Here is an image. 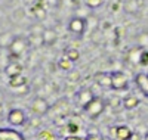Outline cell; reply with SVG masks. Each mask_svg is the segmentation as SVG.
Instances as JSON below:
<instances>
[{
	"instance_id": "1",
	"label": "cell",
	"mask_w": 148,
	"mask_h": 140,
	"mask_svg": "<svg viewBox=\"0 0 148 140\" xmlns=\"http://www.w3.org/2000/svg\"><path fill=\"white\" fill-rule=\"evenodd\" d=\"M83 109H84L86 115H88L89 118L95 120V118H98V117H99L101 113L104 112V109H105V102H104L101 97L95 96V99H93V100H90L89 103L86 105Z\"/></svg>"
},
{
	"instance_id": "24",
	"label": "cell",
	"mask_w": 148,
	"mask_h": 140,
	"mask_svg": "<svg viewBox=\"0 0 148 140\" xmlns=\"http://www.w3.org/2000/svg\"><path fill=\"white\" fill-rule=\"evenodd\" d=\"M36 12H34V15L39 18V19H43V18H46V10L43 9V7H36L34 9Z\"/></svg>"
},
{
	"instance_id": "20",
	"label": "cell",
	"mask_w": 148,
	"mask_h": 140,
	"mask_svg": "<svg viewBox=\"0 0 148 140\" xmlns=\"http://www.w3.org/2000/svg\"><path fill=\"white\" fill-rule=\"evenodd\" d=\"M139 65L142 67H148V49H142L141 55H139Z\"/></svg>"
},
{
	"instance_id": "15",
	"label": "cell",
	"mask_w": 148,
	"mask_h": 140,
	"mask_svg": "<svg viewBox=\"0 0 148 140\" xmlns=\"http://www.w3.org/2000/svg\"><path fill=\"white\" fill-rule=\"evenodd\" d=\"M42 39H43V43L45 44H53L56 41V33L51 28H47L42 33Z\"/></svg>"
},
{
	"instance_id": "28",
	"label": "cell",
	"mask_w": 148,
	"mask_h": 140,
	"mask_svg": "<svg viewBox=\"0 0 148 140\" xmlns=\"http://www.w3.org/2000/svg\"><path fill=\"white\" fill-rule=\"evenodd\" d=\"M3 111H5V106H3V103H0V115L3 113Z\"/></svg>"
},
{
	"instance_id": "22",
	"label": "cell",
	"mask_w": 148,
	"mask_h": 140,
	"mask_svg": "<svg viewBox=\"0 0 148 140\" xmlns=\"http://www.w3.org/2000/svg\"><path fill=\"white\" fill-rule=\"evenodd\" d=\"M102 3H104V0H86V5L90 9H98Z\"/></svg>"
},
{
	"instance_id": "25",
	"label": "cell",
	"mask_w": 148,
	"mask_h": 140,
	"mask_svg": "<svg viewBox=\"0 0 148 140\" xmlns=\"http://www.w3.org/2000/svg\"><path fill=\"white\" fill-rule=\"evenodd\" d=\"M86 140H104V139H102L101 134H98V133H90V134H88Z\"/></svg>"
},
{
	"instance_id": "29",
	"label": "cell",
	"mask_w": 148,
	"mask_h": 140,
	"mask_svg": "<svg viewBox=\"0 0 148 140\" xmlns=\"http://www.w3.org/2000/svg\"><path fill=\"white\" fill-rule=\"evenodd\" d=\"M145 140H148V133H147V134H145Z\"/></svg>"
},
{
	"instance_id": "17",
	"label": "cell",
	"mask_w": 148,
	"mask_h": 140,
	"mask_svg": "<svg viewBox=\"0 0 148 140\" xmlns=\"http://www.w3.org/2000/svg\"><path fill=\"white\" fill-rule=\"evenodd\" d=\"M65 56H67L70 60L76 62V60H79V58H80V52H79L77 49H74V47H70V49H67Z\"/></svg>"
},
{
	"instance_id": "6",
	"label": "cell",
	"mask_w": 148,
	"mask_h": 140,
	"mask_svg": "<svg viewBox=\"0 0 148 140\" xmlns=\"http://www.w3.org/2000/svg\"><path fill=\"white\" fill-rule=\"evenodd\" d=\"M93 99H95V93L92 88H82V90L76 93V103L82 108H84Z\"/></svg>"
},
{
	"instance_id": "21",
	"label": "cell",
	"mask_w": 148,
	"mask_h": 140,
	"mask_svg": "<svg viewBox=\"0 0 148 140\" xmlns=\"http://www.w3.org/2000/svg\"><path fill=\"white\" fill-rule=\"evenodd\" d=\"M68 80L71 81V83H76L79 78H80V72L77 71V69H71V71H68Z\"/></svg>"
},
{
	"instance_id": "4",
	"label": "cell",
	"mask_w": 148,
	"mask_h": 140,
	"mask_svg": "<svg viewBox=\"0 0 148 140\" xmlns=\"http://www.w3.org/2000/svg\"><path fill=\"white\" fill-rule=\"evenodd\" d=\"M110 136L113 137V140H130L133 137V133L127 125H119V127H111Z\"/></svg>"
},
{
	"instance_id": "18",
	"label": "cell",
	"mask_w": 148,
	"mask_h": 140,
	"mask_svg": "<svg viewBox=\"0 0 148 140\" xmlns=\"http://www.w3.org/2000/svg\"><path fill=\"white\" fill-rule=\"evenodd\" d=\"M37 140H55V136L49 130H42L37 134Z\"/></svg>"
},
{
	"instance_id": "23",
	"label": "cell",
	"mask_w": 148,
	"mask_h": 140,
	"mask_svg": "<svg viewBox=\"0 0 148 140\" xmlns=\"http://www.w3.org/2000/svg\"><path fill=\"white\" fill-rule=\"evenodd\" d=\"M141 50H142V49H133L132 52H130L129 58H130V60H132V62H139V55H141Z\"/></svg>"
},
{
	"instance_id": "27",
	"label": "cell",
	"mask_w": 148,
	"mask_h": 140,
	"mask_svg": "<svg viewBox=\"0 0 148 140\" xmlns=\"http://www.w3.org/2000/svg\"><path fill=\"white\" fill-rule=\"evenodd\" d=\"M119 103H120V99H117V97H114V99H111V106H119Z\"/></svg>"
},
{
	"instance_id": "8",
	"label": "cell",
	"mask_w": 148,
	"mask_h": 140,
	"mask_svg": "<svg viewBox=\"0 0 148 140\" xmlns=\"http://www.w3.org/2000/svg\"><path fill=\"white\" fill-rule=\"evenodd\" d=\"M0 140H25V137L22 136L18 130H14L10 127H0Z\"/></svg>"
},
{
	"instance_id": "5",
	"label": "cell",
	"mask_w": 148,
	"mask_h": 140,
	"mask_svg": "<svg viewBox=\"0 0 148 140\" xmlns=\"http://www.w3.org/2000/svg\"><path fill=\"white\" fill-rule=\"evenodd\" d=\"M49 109H51V106H49L47 100L43 99V97H36L33 100V103H31V112L36 113V115H39V117L47 113Z\"/></svg>"
},
{
	"instance_id": "7",
	"label": "cell",
	"mask_w": 148,
	"mask_h": 140,
	"mask_svg": "<svg viewBox=\"0 0 148 140\" xmlns=\"http://www.w3.org/2000/svg\"><path fill=\"white\" fill-rule=\"evenodd\" d=\"M111 81H113V90H123L127 87V77L121 71L111 72Z\"/></svg>"
},
{
	"instance_id": "10",
	"label": "cell",
	"mask_w": 148,
	"mask_h": 140,
	"mask_svg": "<svg viewBox=\"0 0 148 140\" xmlns=\"http://www.w3.org/2000/svg\"><path fill=\"white\" fill-rule=\"evenodd\" d=\"M95 83L102 88H113L111 72H98V74H95Z\"/></svg>"
},
{
	"instance_id": "19",
	"label": "cell",
	"mask_w": 148,
	"mask_h": 140,
	"mask_svg": "<svg viewBox=\"0 0 148 140\" xmlns=\"http://www.w3.org/2000/svg\"><path fill=\"white\" fill-rule=\"evenodd\" d=\"M64 128L71 134V136H74V134H77L79 133V130H80V127L77 125V124H74V122H67L65 125H64Z\"/></svg>"
},
{
	"instance_id": "16",
	"label": "cell",
	"mask_w": 148,
	"mask_h": 140,
	"mask_svg": "<svg viewBox=\"0 0 148 140\" xmlns=\"http://www.w3.org/2000/svg\"><path fill=\"white\" fill-rule=\"evenodd\" d=\"M58 68L68 72V71L74 69V62H73V60H70L67 56H64V58H61V59L58 60Z\"/></svg>"
},
{
	"instance_id": "12",
	"label": "cell",
	"mask_w": 148,
	"mask_h": 140,
	"mask_svg": "<svg viewBox=\"0 0 148 140\" xmlns=\"http://www.w3.org/2000/svg\"><path fill=\"white\" fill-rule=\"evenodd\" d=\"M5 72H6L8 77H15V75H19V74H22V65L18 63V62H10V63L6 65Z\"/></svg>"
},
{
	"instance_id": "9",
	"label": "cell",
	"mask_w": 148,
	"mask_h": 140,
	"mask_svg": "<svg viewBox=\"0 0 148 140\" xmlns=\"http://www.w3.org/2000/svg\"><path fill=\"white\" fill-rule=\"evenodd\" d=\"M68 30L71 33H74V34H77V35L84 34V31H86V21L83 18H79V16L73 18L70 21V24H68Z\"/></svg>"
},
{
	"instance_id": "11",
	"label": "cell",
	"mask_w": 148,
	"mask_h": 140,
	"mask_svg": "<svg viewBox=\"0 0 148 140\" xmlns=\"http://www.w3.org/2000/svg\"><path fill=\"white\" fill-rule=\"evenodd\" d=\"M135 83H136L138 88L142 92V94L145 97H148V74L145 72H139L135 77Z\"/></svg>"
},
{
	"instance_id": "14",
	"label": "cell",
	"mask_w": 148,
	"mask_h": 140,
	"mask_svg": "<svg viewBox=\"0 0 148 140\" xmlns=\"http://www.w3.org/2000/svg\"><path fill=\"white\" fill-rule=\"evenodd\" d=\"M27 84V78L24 77L22 74L19 75H15V77H9V86L14 87V88H19V87H24Z\"/></svg>"
},
{
	"instance_id": "2",
	"label": "cell",
	"mask_w": 148,
	"mask_h": 140,
	"mask_svg": "<svg viewBox=\"0 0 148 140\" xmlns=\"http://www.w3.org/2000/svg\"><path fill=\"white\" fill-rule=\"evenodd\" d=\"M28 44H30L28 39H24V37H15V39L10 41V44H9L10 58H19L27 50Z\"/></svg>"
},
{
	"instance_id": "26",
	"label": "cell",
	"mask_w": 148,
	"mask_h": 140,
	"mask_svg": "<svg viewBox=\"0 0 148 140\" xmlns=\"http://www.w3.org/2000/svg\"><path fill=\"white\" fill-rule=\"evenodd\" d=\"M64 140H86V139H82V137H77V136H68Z\"/></svg>"
},
{
	"instance_id": "3",
	"label": "cell",
	"mask_w": 148,
	"mask_h": 140,
	"mask_svg": "<svg viewBox=\"0 0 148 140\" xmlns=\"http://www.w3.org/2000/svg\"><path fill=\"white\" fill-rule=\"evenodd\" d=\"M8 122L12 127H21V125H24L27 122L25 112H24L22 109H18V108L10 109L9 113H8Z\"/></svg>"
},
{
	"instance_id": "13",
	"label": "cell",
	"mask_w": 148,
	"mask_h": 140,
	"mask_svg": "<svg viewBox=\"0 0 148 140\" xmlns=\"http://www.w3.org/2000/svg\"><path fill=\"white\" fill-rule=\"evenodd\" d=\"M138 105H139V99L136 96H132V94L126 96L125 99L121 100V106L125 109H135Z\"/></svg>"
}]
</instances>
